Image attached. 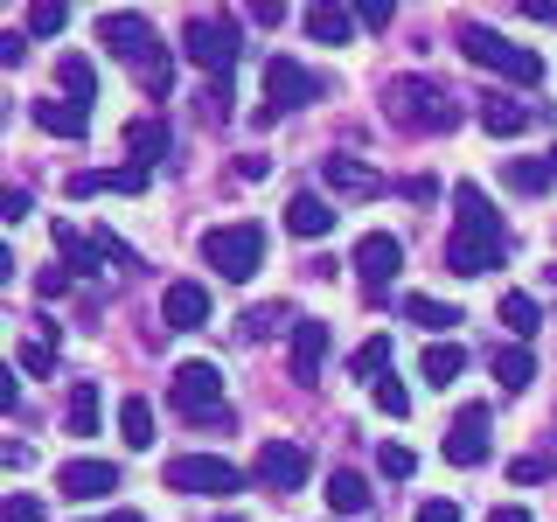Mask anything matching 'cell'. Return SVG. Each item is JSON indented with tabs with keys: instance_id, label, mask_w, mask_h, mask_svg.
Instances as JSON below:
<instances>
[{
	"instance_id": "obj_1",
	"label": "cell",
	"mask_w": 557,
	"mask_h": 522,
	"mask_svg": "<svg viewBox=\"0 0 557 522\" xmlns=\"http://www.w3.org/2000/svg\"><path fill=\"white\" fill-rule=\"evenodd\" d=\"M98 42L112 49L119 63L133 70L139 84H147L153 98H168V49L153 42V28H147V14H133V8H119V14H104L98 22Z\"/></svg>"
},
{
	"instance_id": "obj_2",
	"label": "cell",
	"mask_w": 557,
	"mask_h": 522,
	"mask_svg": "<svg viewBox=\"0 0 557 522\" xmlns=\"http://www.w3.org/2000/svg\"><path fill=\"white\" fill-rule=\"evenodd\" d=\"M383 119L405 126V133H446L453 119H460V104H453V91L432 84V77H391L383 84Z\"/></svg>"
},
{
	"instance_id": "obj_3",
	"label": "cell",
	"mask_w": 557,
	"mask_h": 522,
	"mask_svg": "<svg viewBox=\"0 0 557 522\" xmlns=\"http://www.w3.org/2000/svg\"><path fill=\"white\" fill-rule=\"evenodd\" d=\"M460 49H467V63H481V70H495V77H509V84H544V57L536 49H522V42H502L495 28H460Z\"/></svg>"
},
{
	"instance_id": "obj_4",
	"label": "cell",
	"mask_w": 557,
	"mask_h": 522,
	"mask_svg": "<svg viewBox=\"0 0 557 522\" xmlns=\"http://www.w3.org/2000/svg\"><path fill=\"white\" fill-rule=\"evenodd\" d=\"M202 258L231 278V286H244V278L265 265V231H258V223H223V231L202 237Z\"/></svg>"
},
{
	"instance_id": "obj_5",
	"label": "cell",
	"mask_w": 557,
	"mask_h": 522,
	"mask_svg": "<svg viewBox=\"0 0 557 522\" xmlns=\"http://www.w3.org/2000/svg\"><path fill=\"white\" fill-rule=\"evenodd\" d=\"M237 49L244 42H237V22H231V14H196V22L182 28V57L202 63L209 77H223V70L237 63Z\"/></svg>"
},
{
	"instance_id": "obj_6",
	"label": "cell",
	"mask_w": 557,
	"mask_h": 522,
	"mask_svg": "<svg viewBox=\"0 0 557 522\" xmlns=\"http://www.w3.org/2000/svg\"><path fill=\"white\" fill-rule=\"evenodd\" d=\"M168 487H182V495H237L244 474L216 452H182V460H168Z\"/></svg>"
},
{
	"instance_id": "obj_7",
	"label": "cell",
	"mask_w": 557,
	"mask_h": 522,
	"mask_svg": "<svg viewBox=\"0 0 557 522\" xmlns=\"http://www.w3.org/2000/svg\"><path fill=\"white\" fill-rule=\"evenodd\" d=\"M168 397H174V411L182 418H223V376H216V362H182L168 383Z\"/></svg>"
},
{
	"instance_id": "obj_8",
	"label": "cell",
	"mask_w": 557,
	"mask_h": 522,
	"mask_svg": "<svg viewBox=\"0 0 557 522\" xmlns=\"http://www.w3.org/2000/svg\"><path fill=\"white\" fill-rule=\"evenodd\" d=\"M265 98H272V112H293V104L327 98V84L313 77V70H300L293 57H272V63H265Z\"/></svg>"
},
{
	"instance_id": "obj_9",
	"label": "cell",
	"mask_w": 557,
	"mask_h": 522,
	"mask_svg": "<svg viewBox=\"0 0 557 522\" xmlns=\"http://www.w3.org/2000/svg\"><path fill=\"white\" fill-rule=\"evenodd\" d=\"M258 487H272V495H293V487H307V446L293 439H265V452H258Z\"/></svg>"
},
{
	"instance_id": "obj_10",
	"label": "cell",
	"mask_w": 557,
	"mask_h": 522,
	"mask_svg": "<svg viewBox=\"0 0 557 522\" xmlns=\"http://www.w3.org/2000/svg\"><path fill=\"white\" fill-rule=\"evenodd\" d=\"M397 272H405V244H397L391 231H370V237L356 244V278H362L370 293H383Z\"/></svg>"
},
{
	"instance_id": "obj_11",
	"label": "cell",
	"mask_w": 557,
	"mask_h": 522,
	"mask_svg": "<svg viewBox=\"0 0 557 522\" xmlns=\"http://www.w3.org/2000/svg\"><path fill=\"white\" fill-rule=\"evenodd\" d=\"M453 237H481V244H509L502 237V216L495 209H487V196L474 182H460L453 188Z\"/></svg>"
},
{
	"instance_id": "obj_12",
	"label": "cell",
	"mask_w": 557,
	"mask_h": 522,
	"mask_svg": "<svg viewBox=\"0 0 557 522\" xmlns=\"http://www.w3.org/2000/svg\"><path fill=\"white\" fill-rule=\"evenodd\" d=\"M57 487L70 501H98V495L119 487V467L112 460H70V467H57Z\"/></svg>"
},
{
	"instance_id": "obj_13",
	"label": "cell",
	"mask_w": 557,
	"mask_h": 522,
	"mask_svg": "<svg viewBox=\"0 0 557 522\" xmlns=\"http://www.w3.org/2000/svg\"><path fill=\"white\" fill-rule=\"evenodd\" d=\"M446 460H453V467H481V460H487V411H481V405L453 418V432H446Z\"/></svg>"
},
{
	"instance_id": "obj_14",
	"label": "cell",
	"mask_w": 557,
	"mask_h": 522,
	"mask_svg": "<svg viewBox=\"0 0 557 522\" xmlns=\"http://www.w3.org/2000/svg\"><path fill=\"white\" fill-rule=\"evenodd\" d=\"M161 321L168 327H202L209 321V293L196 286V278H174V286L161 293Z\"/></svg>"
},
{
	"instance_id": "obj_15",
	"label": "cell",
	"mask_w": 557,
	"mask_h": 522,
	"mask_svg": "<svg viewBox=\"0 0 557 522\" xmlns=\"http://www.w3.org/2000/svg\"><path fill=\"white\" fill-rule=\"evenodd\" d=\"M35 126L57 133V139H84V133H91V104H77V98H42V104H35Z\"/></svg>"
},
{
	"instance_id": "obj_16",
	"label": "cell",
	"mask_w": 557,
	"mask_h": 522,
	"mask_svg": "<svg viewBox=\"0 0 557 522\" xmlns=\"http://www.w3.org/2000/svg\"><path fill=\"white\" fill-rule=\"evenodd\" d=\"M321 174H327V188H335V196H376V188H383V174L362 167L356 153H327Z\"/></svg>"
},
{
	"instance_id": "obj_17",
	"label": "cell",
	"mask_w": 557,
	"mask_h": 522,
	"mask_svg": "<svg viewBox=\"0 0 557 522\" xmlns=\"http://www.w3.org/2000/svg\"><path fill=\"white\" fill-rule=\"evenodd\" d=\"M286 231L293 237H327V231H335V202L313 196V188H300V196L286 202Z\"/></svg>"
},
{
	"instance_id": "obj_18",
	"label": "cell",
	"mask_w": 557,
	"mask_h": 522,
	"mask_svg": "<svg viewBox=\"0 0 557 522\" xmlns=\"http://www.w3.org/2000/svg\"><path fill=\"white\" fill-rule=\"evenodd\" d=\"M502 251H509V244H481V237H446V272H460V278H481L487 265H502Z\"/></svg>"
},
{
	"instance_id": "obj_19",
	"label": "cell",
	"mask_w": 557,
	"mask_h": 522,
	"mask_svg": "<svg viewBox=\"0 0 557 522\" xmlns=\"http://www.w3.org/2000/svg\"><path fill=\"white\" fill-rule=\"evenodd\" d=\"M321 362H327V321H300V335H293V376L321 383Z\"/></svg>"
},
{
	"instance_id": "obj_20",
	"label": "cell",
	"mask_w": 557,
	"mask_h": 522,
	"mask_svg": "<svg viewBox=\"0 0 557 522\" xmlns=\"http://www.w3.org/2000/svg\"><path fill=\"white\" fill-rule=\"evenodd\" d=\"M487 370H495V383L502 390H530V376H536V356L522 341H509V348H495V356H487Z\"/></svg>"
},
{
	"instance_id": "obj_21",
	"label": "cell",
	"mask_w": 557,
	"mask_h": 522,
	"mask_svg": "<svg viewBox=\"0 0 557 522\" xmlns=\"http://www.w3.org/2000/svg\"><path fill=\"white\" fill-rule=\"evenodd\" d=\"M405 321H418V327H432V335H453V327H460V307L432 300V293H405Z\"/></svg>"
},
{
	"instance_id": "obj_22",
	"label": "cell",
	"mask_w": 557,
	"mask_h": 522,
	"mask_svg": "<svg viewBox=\"0 0 557 522\" xmlns=\"http://www.w3.org/2000/svg\"><path fill=\"white\" fill-rule=\"evenodd\" d=\"M119 439H126L133 452L153 446V405L147 397H126V405H119Z\"/></svg>"
},
{
	"instance_id": "obj_23",
	"label": "cell",
	"mask_w": 557,
	"mask_h": 522,
	"mask_svg": "<svg viewBox=\"0 0 557 522\" xmlns=\"http://www.w3.org/2000/svg\"><path fill=\"white\" fill-rule=\"evenodd\" d=\"M244 335H251V341H265V335H300V313H293V307H251V313H244Z\"/></svg>"
},
{
	"instance_id": "obj_24",
	"label": "cell",
	"mask_w": 557,
	"mask_h": 522,
	"mask_svg": "<svg viewBox=\"0 0 557 522\" xmlns=\"http://www.w3.org/2000/svg\"><path fill=\"white\" fill-rule=\"evenodd\" d=\"M327 509L362 515V509H370V481H362V474H348V467H342V474H327Z\"/></svg>"
},
{
	"instance_id": "obj_25",
	"label": "cell",
	"mask_w": 557,
	"mask_h": 522,
	"mask_svg": "<svg viewBox=\"0 0 557 522\" xmlns=\"http://www.w3.org/2000/svg\"><path fill=\"white\" fill-rule=\"evenodd\" d=\"M418 370H425V383H432V390H446V383H453V376L467 370L460 341H432V348H425V362H418Z\"/></svg>"
},
{
	"instance_id": "obj_26",
	"label": "cell",
	"mask_w": 557,
	"mask_h": 522,
	"mask_svg": "<svg viewBox=\"0 0 557 522\" xmlns=\"http://www.w3.org/2000/svg\"><path fill=\"white\" fill-rule=\"evenodd\" d=\"M502 327H509L516 341H530L536 327H544V307H536L530 293H509V300H502Z\"/></svg>"
},
{
	"instance_id": "obj_27",
	"label": "cell",
	"mask_w": 557,
	"mask_h": 522,
	"mask_svg": "<svg viewBox=\"0 0 557 522\" xmlns=\"http://www.w3.org/2000/svg\"><path fill=\"white\" fill-rule=\"evenodd\" d=\"M126 139H133V167H153L168 153V119H139Z\"/></svg>"
},
{
	"instance_id": "obj_28",
	"label": "cell",
	"mask_w": 557,
	"mask_h": 522,
	"mask_svg": "<svg viewBox=\"0 0 557 522\" xmlns=\"http://www.w3.org/2000/svg\"><path fill=\"white\" fill-rule=\"evenodd\" d=\"M57 77H63V98H77V104L98 98V70H91V57H63Z\"/></svg>"
},
{
	"instance_id": "obj_29",
	"label": "cell",
	"mask_w": 557,
	"mask_h": 522,
	"mask_svg": "<svg viewBox=\"0 0 557 522\" xmlns=\"http://www.w3.org/2000/svg\"><path fill=\"white\" fill-rule=\"evenodd\" d=\"M348 28H356L348 8H307V35H313V42H348Z\"/></svg>"
},
{
	"instance_id": "obj_30",
	"label": "cell",
	"mask_w": 557,
	"mask_h": 522,
	"mask_svg": "<svg viewBox=\"0 0 557 522\" xmlns=\"http://www.w3.org/2000/svg\"><path fill=\"white\" fill-rule=\"evenodd\" d=\"M98 432V383H77L70 390V439H91Z\"/></svg>"
},
{
	"instance_id": "obj_31",
	"label": "cell",
	"mask_w": 557,
	"mask_h": 522,
	"mask_svg": "<svg viewBox=\"0 0 557 522\" xmlns=\"http://www.w3.org/2000/svg\"><path fill=\"white\" fill-rule=\"evenodd\" d=\"M481 126L487 133H522V126H530V112H522L516 98H481Z\"/></svg>"
},
{
	"instance_id": "obj_32",
	"label": "cell",
	"mask_w": 557,
	"mask_h": 522,
	"mask_svg": "<svg viewBox=\"0 0 557 522\" xmlns=\"http://www.w3.org/2000/svg\"><path fill=\"white\" fill-rule=\"evenodd\" d=\"M57 244H63V258H70L77 272H104V244L77 237V231H57Z\"/></svg>"
},
{
	"instance_id": "obj_33",
	"label": "cell",
	"mask_w": 557,
	"mask_h": 522,
	"mask_svg": "<svg viewBox=\"0 0 557 522\" xmlns=\"http://www.w3.org/2000/svg\"><path fill=\"white\" fill-rule=\"evenodd\" d=\"M370 397H376V411H383V418H405V411H411V390H405L397 376H376V383H370Z\"/></svg>"
},
{
	"instance_id": "obj_34",
	"label": "cell",
	"mask_w": 557,
	"mask_h": 522,
	"mask_svg": "<svg viewBox=\"0 0 557 522\" xmlns=\"http://www.w3.org/2000/svg\"><path fill=\"white\" fill-rule=\"evenodd\" d=\"M63 22H70L63 0H35V8H28V28H35V35H57Z\"/></svg>"
},
{
	"instance_id": "obj_35",
	"label": "cell",
	"mask_w": 557,
	"mask_h": 522,
	"mask_svg": "<svg viewBox=\"0 0 557 522\" xmlns=\"http://www.w3.org/2000/svg\"><path fill=\"white\" fill-rule=\"evenodd\" d=\"M231 98H237L231 77H209V84H202V119H231Z\"/></svg>"
},
{
	"instance_id": "obj_36",
	"label": "cell",
	"mask_w": 557,
	"mask_h": 522,
	"mask_svg": "<svg viewBox=\"0 0 557 522\" xmlns=\"http://www.w3.org/2000/svg\"><path fill=\"white\" fill-rule=\"evenodd\" d=\"M356 370H362V376H376V370L391 376V341H383V335H376V341H362V348H356Z\"/></svg>"
},
{
	"instance_id": "obj_37",
	"label": "cell",
	"mask_w": 557,
	"mask_h": 522,
	"mask_svg": "<svg viewBox=\"0 0 557 522\" xmlns=\"http://www.w3.org/2000/svg\"><path fill=\"white\" fill-rule=\"evenodd\" d=\"M22 370L28 376H49V370H57V341H28L22 348Z\"/></svg>"
},
{
	"instance_id": "obj_38",
	"label": "cell",
	"mask_w": 557,
	"mask_h": 522,
	"mask_svg": "<svg viewBox=\"0 0 557 522\" xmlns=\"http://www.w3.org/2000/svg\"><path fill=\"white\" fill-rule=\"evenodd\" d=\"M550 174H557L550 161H516V167H509V182H516V188H544Z\"/></svg>"
},
{
	"instance_id": "obj_39",
	"label": "cell",
	"mask_w": 557,
	"mask_h": 522,
	"mask_svg": "<svg viewBox=\"0 0 557 522\" xmlns=\"http://www.w3.org/2000/svg\"><path fill=\"white\" fill-rule=\"evenodd\" d=\"M376 467H383V474H391V481H405L418 460H411V446H383V452H376Z\"/></svg>"
},
{
	"instance_id": "obj_40",
	"label": "cell",
	"mask_w": 557,
	"mask_h": 522,
	"mask_svg": "<svg viewBox=\"0 0 557 522\" xmlns=\"http://www.w3.org/2000/svg\"><path fill=\"white\" fill-rule=\"evenodd\" d=\"M391 14H397V8H391V0H362V8H356V22L383 35V28H391Z\"/></svg>"
},
{
	"instance_id": "obj_41",
	"label": "cell",
	"mask_w": 557,
	"mask_h": 522,
	"mask_svg": "<svg viewBox=\"0 0 557 522\" xmlns=\"http://www.w3.org/2000/svg\"><path fill=\"white\" fill-rule=\"evenodd\" d=\"M8 522H42V501H35V495H8Z\"/></svg>"
},
{
	"instance_id": "obj_42",
	"label": "cell",
	"mask_w": 557,
	"mask_h": 522,
	"mask_svg": "<svg viewBox=\"0 0 557 522\" xmlns=\"http://www.w3.org/2000/svg\"><path fill=\"white\" fill-rule=\"evenodd\" d=\"M22 57H28V35H14V28H8V35H0V63L14 70V63H22Z\"/></svg>"
},
{
	"instance_id": "obj_43",
	"label": "cell",
	"mask_w": 557,
	"mask_h": 522,
	"mask_svg": "<svg viewBox=\"0 0 557 522\" xmlns=\"http://www.w3.org/2000/svg\"><path fill=\"white\" fill-rule=\"evenodd\" d=\"M418 522H460V509H453V501H425V509H418Z\"/></svg>"
},
{
	"instance_id": "obj_44",
	"label": "cell",
	"mask_w": 557,
	"mask_h": 522,
	"mask_svg": "<svg viewBox=\"0 0 557 522\" xmlns=\"http://www.w3.org/2000/svg\"><path fill=\"white\" fill-rule=\"evenodd\" d=\"M0 216H8V223H22V216H28V196H22V188H8V202H0Z\"/></svg>"
},
{
	"instance_id": "obj_45",
	"label": "cell",
	"mask_w": 557,
	"mask_h": 522,
	"mask_svg": "<svg viewBox=\"0 0 557 522\" xmlns=\"http://www.w3.org/2000/svg\"><path fill=\"white\" fill-rule=\"evenodd\" d=\"M495 522H530V509H516V501H502V509H495Z\"/></svg>"
},
{
	"instance_id": "obj_46",
	"label": "cell",
	"mask_w": 557,
	"mask_h": 522,
	"mask_svg": "<svg viewBox=\"0 0 557 522\" xmlns=\"http://www.w3.org/2000/svg\"><path fill=\"white\" fill-rule=\"evenodd\" d=\"M104 522H139V515H133V509H119V515H104Z\"/></svg>"
},
{
	"instance_id": "obj_47",
	"label": "cell",
	"mask_w": 557,
	"mask_h": 522,
	"mask_svg": "<svg viewBox=\"0 0 557 522\" xmlns=\"http://www.w3.org/2000/svg\"><path fill=\"white\" fill-rule=\"evenodd\" d=\"M550 167H557V147H550Z\"/></svg>"
}]
</instances>
